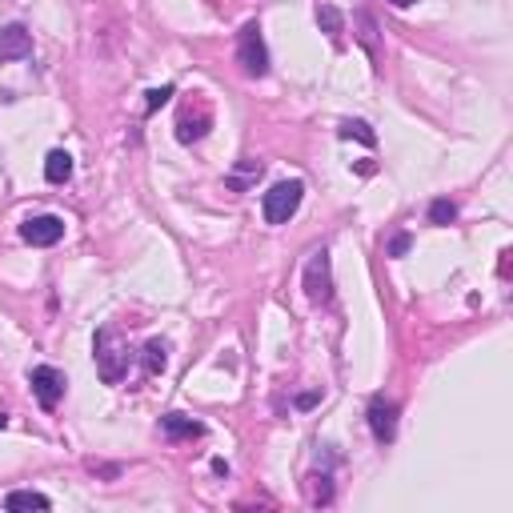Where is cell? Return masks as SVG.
Wrapping results in <instances>:
<instances>
[{"label": "cell", "instance_id": "1", "mask_svg": "<svg viewBox=\"0 0 513 513\" xmlns=\"http://www.w3.org/2000/svg\"><path fill=\"white\" fill-rule=\"evenodd\" d=\"M93 357H96V373H101L104 385H120L128 377V365H133V349H128V341L112 325L96 329Z\"/></svg>", "mask_w": 513, "mask_h": 513}, {"label": "cell", "instance_id": "2", "mask_svg": "<svg viewBox=\"0 0 513 513\" xmlns=\"http://www.w3.org/2000/svg\"><path fill=\"white\" fill-rule=\"evenodd\" d=\"M237 64L248 72V77H265V72H269V48H265L261 24H256V20L240 24V32H237Z\"/></svg>", "mask_w": 513, "mask_h": 513}, {"label": "cell", "instance_id": "3", "mask_svg": "<svg viewBox=\"0 0 513 513\" xmlns=\"http://www.w3.org/2000/svg\"><path fill=\"white\" fill-rule=\"evenodd\" d=\"M301 197H305V184H301V181H281V184H273V189L261 197L265 221H269V224H285L289 216L301 208Z\"/></svg>", "mask_w": 513, "mask_h": 513}, {"label": "cell", "instance_id": "4", "mask_svg": "<svg viewBox=\"0 0 513 513\" xmlns=\"http://www.w3.org/2000/svg\"><path fill=\"white\" fill-rule=\"evenodd\" d=\"M208 128H213V104H208L205 93H192V101L184 104L181 117H176V141L192 144V141H200Z\"/></svg>", "mask_w": 513, "mask_h": 513}, {"label": "cell", "instance_id": "5", "mask_svg": "<svg viewBox=\"0 0 513 513\" xmlns=\"http://www.w3.org/2000/svg\"><path fill=\"white\" fill-rule=\"evenodd\" d=\"M28 385H32V397L40 401V409H56L61 405V397H64V373L61 369H53V365H37L28 373Z\"/></svg>", "mask_w": 513, "mask_h": 513}, {"label": "cell", "instance_id": "6", "mask_svg": "<svg viewBox=\"0 0 513 513\" xmlns=\"http://www.w3.org/2000/svg\"><path fill=\"white\" fill-rule=\"evenodd\" d=\"M305 297L317 305H325L329 297H333V277H329V253L325 248H317V253L309 256V265H305Z\"/></svg>", "mask_w": 513, "mask_h": 513}, {"label": "cell", "instance_id": "7", "mask_svg": "<svg viewBox=\"0 0 513 513\" xmlns=\"http://www.w3.org/2000/svg\"><path fill=\"white\" fill-rule=\"evenodd\" d=\"M20 237L28 240V245H37V248H48V245H56V240L64 237V221H61V216H53V213L28 216V221L20 224Z\"/></svg>", "mask_w": 513, "mask_h": 513}, {"label": "cell", "instance_id": "8", "mask_svg": "<svg viewBox=\"0 0 513 513\" xmlns=\"http://www.w3.org/2000/svg\"><path fill=\"white\" fill-rule=\"evenodd\" d=\"M369 429H373L377 445H389V441L397 437V405L385 397L369 401Z\"/></svg>", "mask_w": 513, "mask_h": 513}, {"label": "cell", "instance_id": "9", "mask_svg": "<svg viewBox=\"0 0 513 513\" xmlns=\"http://www.w3.org/2000/svg\"><path fill=\"white\" fill-rule=\"evenodd\" d=\"M32 56V32L24 24H4L0 28V64H12Z\"/></svg>", "mask_w": 513, "mask_h": 513}, {"label": "cell", "instance_id": "10", "mask_svg": "<svg viewBox=\"0 0 513 513\" xmlns=\"http://www.w3.org/2000/svg\"><path fill=\"white\" fill-rule=\"evenodd\" d=\"M160 433H165L168 441H197V437H205V425L184 413H165L160 417Z\"/></svg>", "mask_w": 513, "mask_h": 513}, {"label": "cell", "instance_id": "11", "mask_svg": "<svg viewBox=\"0 0 513 513\" xmlns=\"http://www.w3.org/2000/svg\"><path fill=\"white\" fill-rule=\"evenodd\" d=\"M69 176H72V157L64 149H53L45 157V181L48 184H64Z\"/></svg>", "mask_w": 513, "mask_h": 513}, {"label": "cell", "instance_id": "12", "mask_svg": "<svg viewBox=\"0 0 513 513\" xmlns=\"http://www.w3.org/2000/svg\"><path fill=\"white\" fill-rule=\"evenodd\" d=\"M141 361H144V373H149V377H160V373H165V365H168V345L152 337V341L141 349Z\"/></svg>", "mask_w": 513, "mask_h": 513}, {"label": "cell", "instance_id": "13", "mask_svg": "<svg viewBox=\"0 0 513 513\" xmlns=\"http://www.w3.org/2000/svg\"><path fill=\"white\" fill-rule=\"evenodd\" d=\"M48 497L37 493V489H12V493L4 497V509H48Z\"/></svg>", "mask_w": 513, "mask_h": 513}, {"label": "cell", "instance_id": "14", "mask_svg": "<svg viewBox=\"0 0 513 513\" xmlns=\"http://www.w3.org/2000/svg\"><path fill=\"white\" fill-rule=\"evenodd\" d=\"M317 24L329 32V40H333L337 48H341V32H345V24H341V12H337L333 4H317Z\"/></svg>", "mask_w": 513, "mask_h": 513}, {"label": "cell", "instance_id": "15", "mask_svg": "<svg viewBox=\"0 0 513 513\" xmlns=\"http://www.w3.org/2000/svg\"><path fill=\"white\" fill-rule=\"evenodd\" d=\"M453 221H457V205H453V200H445V197L433 200V205H429V224H453Z\"/></svg>", "mask_w": 513, "mask_h": 513}, {"label": "cell", "instance_id": "16", "mask_svg": "<svg viewBox=\"0 0 513 513\" xmlns=\"http://www.w3.org/2000/svg\"><path fill=\"white\" fill-rule=\"evenodd\" d=\"M309 501L313 505H329V501H333V485H329V477H317V473H313V477H309Z\"/></svg>", "mask_w": 513, "mask_h": 513}, {"label": "cell", "instance_id": "17", "mask_svg": "<svg viewBox=\"0 0 513 513\" xmlns=\"http://www.w3.org/2000/svg\"><path fill=\"white\" fill-rule=\"evenodd\" d=\"M341 136H357V141H365V144H377L373 128H369L365 120H345V125H341Z\"/></svg>", "mask_w": 513, "mask_h": 513}, {"label": "cell", "instance_id": "18", "mask_svg": "<svg viewBox=\"0 0 513 513\" xmlns=\"http://www.w3.org/2000/svg\"><path fill=\"white\" fill-rule=\"evenodd\" d=\"M168 96H173V85H160V88H152V93H149V104H144V109H149V112H157L160 104L168 101Z\"/></svg>", "mask_w": 513, "mask_h": 513}, {"label": "cell", "instance_id": "19", "mask_svg": "<svg viewBox=\"0 0 513 513\" xmlns=\"http://www.w3.org/2000/svg\"><path fill=\"white\" fill-rule=\"evenodd\" d=\"M409 248V232H397V237L389 240V256H401Z\"/></svg>", "mask_w": 513, "mask_h": 513}, {"label": "cell", "instance_id": "20", "mask_svg": "<svg viewBox=\"0 0 513 513\" xmlns=\"http://www.w3.org/2000/svg\"><path fill=\"white\" fill-rule=\"evenodd\" d=\"M297 405H301V409H309V405H317V393H305V397H297Z\"/></svg>", "mask_w": 513, "mask_h": 513}, {"label": "cell", "instance_id": "21", "mask_svg": "<svg viewBox=\"0 0 513 513\" xmlns=\"http://www.w3.org/2000/svg\"><path fill=\"white\" fill-rule=\"evenodd\" d=\"M393 8H409V4H417V0H389Z\"/></svg>", "mask_w": 513, "mask_h": 513}, {"label": "cell", "instance_id": "22", "mask_svg": "<svg viewBox=\"0 0 513 513\" xmlns=\"http://www.w3.org/2000/svg\"><path fill=\"white\" fill-rule=\"evenodd\" d=\"M4 425H8V417H4V413H0V429H4Z\"/></svg>", "mask_w": 513, "mask_h": 513}]
</instances>
